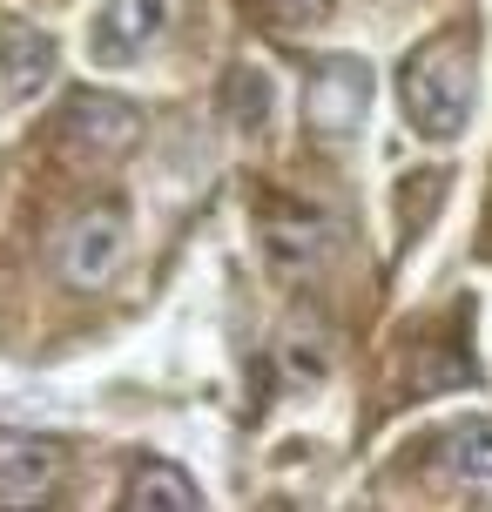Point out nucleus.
I'll return each mask as SVG.
<instances>
[{"instance_id": "nucleus-1", "label": "nucleus", "mask_w": 492, "mask_h": 512, "mask_svg": "<svg viewBox=\"0 0 492 512\" xmlns=\"http://www.w3.org/2000/svg\"><path fill=\"white\" fill-rule=\"evenodd\" d=\"M472 81H479V61H472V41L459 27L432 34L425 48L398 68V102H405V122L425 135V142H452L472 115Z\"/></svg>"}, {"instance_id": "nucleus-2", "label": "nucleus", "mask_w": 492, "mask_h": 512, "mask_svg": "<svg viewBox=\"0 0 492 512\" xmlns=\"http://www.w3.org/2000/svg\"><path fill=\"white\" fill-rule=\"evenodd\" d=\"M364 108H371V68L351 61V54H324L304 68V122L324 142H351L364 128Z\"/></svg>"}, {"instance_id": "nucleus-3", "label": "nucleus", "mask_w": 492, "mask_h": 512, "mask_svg": "<svg viewBox=\"0 0 492 512\" xmlns=\"http://www.w3.org/2000/svg\"><path fill=\"white\" fill-rule=\"evenodd\" d=\"M122 256H129V216L102 203V209H88V216H75V223L61 230L54 270L75 283V290H102V283L122 270Z\"/></svg>"}, {"instance_id": "nucleus-4", "label": "nucleus", "mask_w": 492, "mask_h": 512, "mask_svg": "<svg viewBox=\"0 0 492 512\" xmlns=\"http://www.w3.org/2000/svg\"><path fill=\"white\" fill-rule=\"evenodd\" d=\"M135 135H142V108L122 102V95H75L61 128H54V142L75 155V162H115V155L135 149Z\"/></svg>"}, {"instance_id": "nucleus-5", "label": "nucleus", "mask_w": 492, "mask_h": 512, "mask_svg": "<svg viewBox=\"0 0 492 512\" xmlns=\"http://www.w3.org/2000/svg\"><path fill=\"white\" fill-rule=\"evenodd\" d=\"M176 14H182V0H108V14L88 48L108 68H129V61H142L149 48H162L176 34Z\"/></svg>"}, {"instance_id": "nucleus-6", "label": "nucleus", "mask_w": 492, "mask_h": 512, "mask_svg": "<svg viewBox=\"0 0 492 512\" xmlns=\"http://www.w3.org/2000/svg\"><path fill=\"white\" fill-rule=\"evenodd\" d=\"M263 250L277 270H311L331 250V216L317 203H297V196H277L263 209Z\"/></svg>"}, {"instance_id": "nucleus-7", "label": "nucleus", "mask_w": 492, "mask_h": 512, "mask_svg": "<svg viewBox=\"0 0 492 512\" xmlns=\"http://www.w3.org/2000/svg\"><path fill=\"white\" fill-rule=\"evenodd\" d=\"M61 479V445L54 438H27V432H0V499L21 506Z\"/></svg>"}, {"instance_id": "nucleus-8", "label": "nucleus", "mask_w": 492, "mask_h": 512, "mask_svg": "<svg viewBox=\"0 0 492 512\" xmlns=\"http://www.w3.org/2000/svg\"><path fill=\"white\" fill-rule=\"evenodd\" d=\"M445 479H459L472 499H492V418H459L445 425L439 445H432Z\"/></svg>"}, {"instance_id": "nucleus-9", "label": "nucleus", "mask_w": 492, "mask_h": 512, "mask_svg": "<svg viewBox=\"0 0 492 512\" xmlns=\"http://www.w3.org/2000/svg\"><path fill=\"white\" fill-rule=\"evenodd\" d=\"M54 75V41L41 27H21L7 21L0 27V95L7 102H27V95H41V81Z\"/></svg>"}, {"instance_id": "nucleus-10", "label": "nucleus", "mask_w": 492, "mask_h": 512, "mask_svg": "<svg viewBox=\"0 0 492 512\" xmlns=\"http://www.w3.org/2000/svg\"><path fill=\"white\" fill-rule=\"evenodd\" d=\"M122 506H129V512H196V506H203V492H196V479H189L182 465L149 459V465H135Z\"/></svg>"}, {"instance_id": "nucleus-11", "label": "nucleus", "mask_w": 492, "mask_h": 512, "mask_svg": "<svg viewBox=\"0 0 492 512\" xmlns=\"http://www.w3.org/2000/svg\"><path fill=\"white\" fill-rule=\"evenodd\" d=\"M250 14L270 34H311V27L331 21V0H250Z\"/></svg>"}, {"instance_id": "nucleus-12", "label": "nucleus", "mask_w": 492, "mask_h": 512, "mask_svg": "<svg viewBox=\"0 0 492 512\" xmlns=\"http://www.w3.org/2000/svg\"><path fill=\"white\" fill-rule=\"evenodd\" d=\"M223 88H230L236 128H263V122H270V75H263V68H236Z\"/></svg>"}]
</instances>
